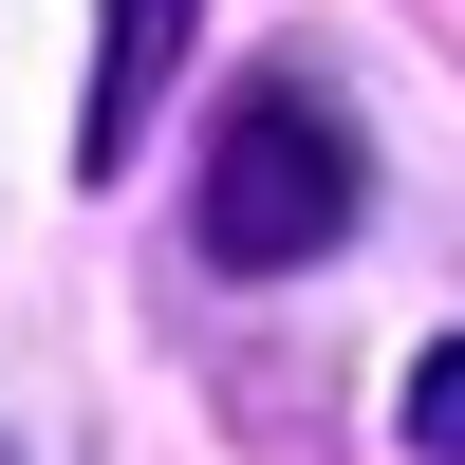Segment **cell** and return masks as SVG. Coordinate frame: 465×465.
Segmentation results:
<instances>
[{
  "label": "cell",
  "mask_w": 465,
  "mask_h": 465,
  "mask_svg": "<svg viewBox=\"0 0 465 465\" xmlns=\"http://www.w3.org/2000/svg\"><path fill=\"white\" fill-rule=\"evenodd\" d=\"M410 447H429V465H465V335L410 372Z\"/></svg>",
  "instance_id": "3"
},
{
  "label": "cell",
  "mask_w": 465,
  "mask_h": 465,
  "mask_svg": "<svg viewBox=\"0 0 465 465\" xmlns=\"http://www.w3.org/2000/svg\"><path fill=\"white\" fill-rule=\"evenodd\" d=\"M354 205H372L354 112H335L317 74H242L223 131H205V261L223 280H298L317 242H354Z\"/></svg>",
  "instance_id": "1"
},
{
  "label": "cell",
  "mask_w": 465,
  "mask_h": 465,
  "mask_svg": "<svg viewBox=\"0 0 465 465\" xmlns=\"http://www.w3.org/2000/svg\"><path fill=\"white\" fill-rule=\"evenodd\" d=\"M186 19H205V0H112V37H94V112H74V168H131V149H149V94H168Z\"/></svg>",
  "instance_id": "2"
}]
</instances>
